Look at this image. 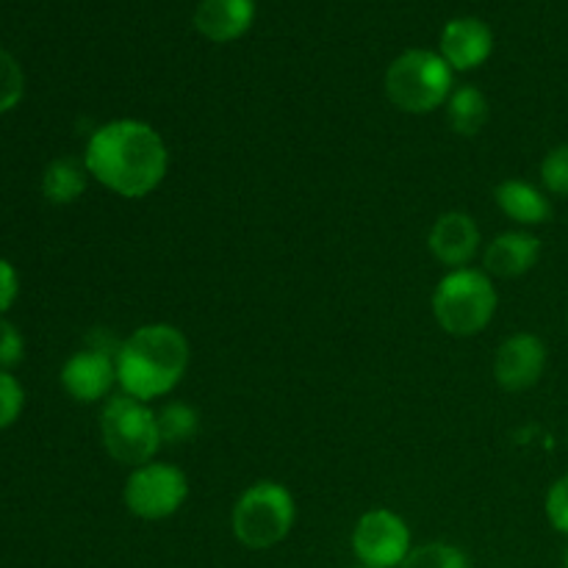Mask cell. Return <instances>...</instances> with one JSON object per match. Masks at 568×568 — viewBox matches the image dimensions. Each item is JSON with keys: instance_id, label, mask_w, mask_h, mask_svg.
Masks as SVG:
<instances>
[{"instance_id": "20", "label": "cell", "mask_w": 568, "mask_h": 568, "mask_svg": "<svg viewBox=\"0 0 568 568\" xmlns=\"http://www.w3.org/2000/svg\"><path fill=\"white\" fill-rule=\"evenodd\" d=\"M22 92H26V75H22L20 61L0 48V114L17 109Z\"/></svg>"}, {"instance_id": "15", "label": "cell", "mask_w": 568, "mask_h": 568, "mask_svg": "<svg viewBox=\"0 0 568 568\" xmlns=\"http://www.w3.org/2000/svg\"><path fill=\"white\" fill-rule=\"evenodd\" d=\"M494 197H497L499 211L519 225H544L552 216V203L547 194L527 181H516V178L503 181Z\"/></svg>"}, {"instance_id": "11", "label": "cell", "mask_w": 568, "mask_h": 568, "mask_svg": "<svg viewBox=\"0 0 568 568\" xmlns=\"http://www.w3.org/2000/svg\"><path fill=\"white\" fill-rule=\"evenodd\" d=\"M427 247H430L433 258L453 270H464L471 258H475L477 247H480V231L477 222L464 211H449L442 214L430 227L427 236Z\"/></svg>"}, {"instance_id": "23", "label": "cell", "mask_w": 568, "mask_h": 568, "mask_svg": "<svg viewBox=\"0 0 568 568\" xmlns=\"http://www.w3.org/2000/svg\"><path fill=\"white\" fill-rule=\"evenodd\" d=\"M544 508H547L549 525L558 532H564V536H568V475L552 483V488L547 491Z\"/></svg>"}, {"instance_id": "18", "label": "cell", "mask_w": 568, "mask_h": 568, "mask_svg": "<svg viewBox=\"0 0 568 568\" xmlns=\"http://www.w3.org/2000/svg\"><path fill=\"white\" fill-rule=\"evenodd\" d=\"M159 433L161 442L166 444H183L197 433L200 416L192 405L186 403H170L159 410Z\"/></svg>"}, {"instance_id": "26", "label": "cell", "mask_w": 568, "mask_h": 568, "mask_svg": "<svg viewBox=\"0 0 568 568\" xmlns=\"http://www.w3.org/2000/svg\"><path fill=\"white\" fill-rule=\"evenodd\" d=\"M564 568H568V547H566V555H564Z\"/></svg>"}, {"instance_id": "19", "label": "cell", "mask_w": 568, "mask_h": 568, "mask_svg": "<svg viewBox=\"0 0 568 568\" xmlns=\"http://www.w3.org/2000/svg\"><path fill=\"white\" fill-rule=\"evenodd\" d=\"M399 568H471V566L464 549L444 541H430L410 549V555L405 558V564Z\"/></svg>"}, {"instance_id": "27", "label": "cell", "mask_w": 568, "mask_h": 568, "mask_svg": "<svg viewBox=\"0 0 568 568\" xmlns=\"http://www.w3.org/2000/svg\"><path fill=\"white\" fill-rule=\"evenodd\" d=\"M355 568H366V566H355Z\"/></svg>"}, {"instance_id": "14", "label": "cell", "mask_w": 568, "mask_h": 568, "mask_svg": "<svg viewBox=\"0 0 568 568\" xmlns=\"http://www.w3.org/2000/svg\"><path fill=\"white\" fill-rule=\"evenodd\" d=\"M255 20V0H203L194 11V28L211 42L244 37Z\"/></svg>"}, {"instance_id": "16", "label": "cell", "mask_w": 568, "mask_h": 568, "mask_svg": "<svg viewBox=\"0 0 568 568\" xmlns=\"http://www.w3.org/2000/svg\"><path fill=\"white\" fill-rule=\"evenodd\" d=\"M87 166L72 159H55L42 175V194L53 205H70L87 192Z\"/></svg>"}, {"instance_id": "9", "label": "cell", "mask_w": 568, "mask_h": 568, "mask_svg": "<svg viewBox=\"0 0 568 568\" xmlns=\"http://www.w3.org/2000/svg\"><path fill=\"white\" fill-rule=\"evenodd\" d=\"M547 369V347L536 333H514L505 338L494 358V377L505 392H527Z\"/></svg>"}, {"instance_id": "8", "label": "cell", "mask_w": 568, "mask_h": 568, "mask_svg": "<svg viewBox=\"0 0 568 568\" xmlns=\"http://www.w3.org/2000/svg\"><path fill=\"white\" fill-rule=\"evenodd\" d=\"M410 549L408 525L388 508L366 510L353 530V552L366 568H399Z\"/></svg>"}, {"instance_id": "22", "label": "cell", "mask_w": 568, "mask_h": 568, "mask_svg": "<svg viewBox=\"0 0 568 568\" xmlns=\"http://www.w3.org/2000/svg\"><path fill=\"white\" fill-rule=\"evenodd\" d=\"M22 405H26V392H22L20 381L6 369H0V430H6V427L20 419Z\"/></svg>"}, {"instance_id": "21", "label": "cell", "mask_w": 568, "mask_h": 568, "mask_svg": "<svg viewBox=\"0 0 568 568\" xmlns=\"http://www.w3.org/2000/svg\"><path fill=\"white\" fill-rule=\"evenodd\" d=\"M541 183L549 194L568 197V144H558L544 155Z\"/></svg>"}, {"instance_id": "7", "label": "cell", "mask_w": 568, "mask_h": 568, "mask_svg": "<svg viewBox=\"0 0 568 568\" xmlns=\"http://www.w3.org/2000/svg\"><path fill=\"white\" fill-rule=\"evenodd\" d=\"M189 497V480L178 466L172 464H150L136 466L125 480V508L136 519L161 521L175 516Z\"/></svg>"}, {"instance_id": "3", "label": "cell", "mask_w": 568, "mask_h": 568, "mask_svg": "<svg viewBox=\"0 0 568 568\" xmlns=\"http://www.w3.org/2000/svg\"><path fill=\"white\" fill-rule=\"evenodd\" d=\"M497 314V288L480 270H453L433 292V316L444 333L458 338L486 331Z\"/></svg>"}, {"instance_id": "25", "label": "cell", "mask_w": 568, "mask_h": 568, "mask_svg": "<svg viewBox=\"0 0 568 568\" xmlns=\"http://www.w3.org/2000/svg\"><path fill=\"white\" fill-rule=\"evenodd\" d=\"M17 294H20V277L17 270L6 258H0V316L14 305Z\"/></svg>"}, {"instance_id": "13", "label": "cell", "mask_w": 568, "mask_h": 568, "mask_svg": "<svg viewBox=\"0 0 568 568\" xmlns=\"http://www.w3.org/2000/svg\"><path fill=\"white\" fill-rule=\"evenodd\" d=\"M541 258V239L525 231L499 233L486 247L483 264L486 275L494 277H521Z\"/></svg>"}, {"instance_id": "12", "label": "cell", "mask_w": 568, "mask_h": 568, "mask_svg": "<svg viewBox=\"0 0 568 568\" xmlns=\"http://www.w3.org/2000/svg\"><path fill=\"white\" fill-rule=\"evenodd\" d=\"M494 37L491 28L477 17H458L449 20L442 31V55L453 70H475L491 55Z\"/></svg>"}, {"instance_id": "17", "label": "cell", "mask_w": 568, "mask_h": 568, "mask_svg": "<svg viewBox=\"0 0 568 568\" xmlns=\"http://www.w3.org/2000/svg\"><path fill=\"white\" fill-rule=\"evenodd\" d=\"M449 125L460 136H477L488 122V100L477 87L453 89L447 100Z\"/></svg>"}, {"instance_id": "6", "label": "cell", "mask_w": 568, "mask_h": 568, "mask_svg": "<svg viewBox=\"0 0 568 568\" xmlns=\"http://www.w3.org/2000/svg\"><path fill=\"white\" fill-rule=\"evenodd\" d=\"M100 436L103 447L116 464L144 466L155 458L161 442L159 416L148 408V403L120 394L103 405L100 414Z\"/></svg>"}, {"instance_id": "2", "label": "cell", "mask_w": 568, "mask_h": 568, "mask_svg": "<svg viewBox=\"0 0 568 568\" xmlns=\"http://www.w3.org/2000/svg\"><path fill=\"white\" fill-rule=\"evenodd\" d=\"M189 366V342L175 325H142L122 342L116 353V383L122 394L150 403L170 394Z\"/></svg>"}, {"instance_id": "5", "label": "cell", "mask_w": 568, "mask_h": 568, "mask_svg": "<svg viewBox=\"0 0 568 568\" xmlns=\"http://www.w3.org/2000/svg\"><path fill=\"white\" fill-rule=\"evenodd\" d=\"M453 67L433 50H405L386 72V94L405 114H430L453 94Z\"/></svg>"}, {"instance_id": "10", "label": "cell", "mask_w": 568, "mask_h": 568, "mask_svg": "<svg viewBox=\"0 0 568 568\" xmlns=\"http://www.w3.org/2000/svg\"><path fill=\"white\" fill-rule=\"evenodd\" d=\"M116 383V355L87 347L61 366V386L75 403H100Z\"/></svg>"}, {"instance_id": "4", "label": "cell", "mask_w": 568, "mask_h": 568, "mask_svg": "<svg viewBox=\"0 0 568 568\" xmlns=\"http://www.w3.org/2000/svg\"><path fill=\"white\" fill-rule=\"evenodd\" d=\"M297 505L292 491L275 480H261L250 486L233 505L231 527L244 549L264 552L286 541L294 527Z\"/></svg>"}, {"instance_id": "1", "label": "cell", "mask_w": 568, "mask_h": 568, "mask_svg": "<svg viewBox=\"0 0 568 568\" xmlns=\"http://www.w3.org/2000/svg\"><path fill=\"white\" fill-rule=\"evenodd\" d=\"M83 166L109 192L139 200L161 186L170 170V153L153 125L142 120H114L89 136Z\"/></svg>"}, {"instance_id": "24", "label": "cell", "mask_w": 568, "mask_h": 568, "mask_svg": "<svg viewBox=\"0 0 568 568\" xmlns=\"http://www.w3.org/2000/svg\"><path fill=\"white\" fill-rule=\"evenodd\" d=\"M26 353V342H22V333L11 325L9 320L0 316V369L9 372L11 366H17Z\"/></svg>"}]
</instances>
